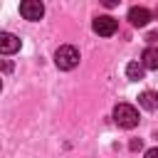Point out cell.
Listing matches in <instances>:
<instances>
[{
	"label": "cell",
	"instance_id": "obj_1",
	"mask_svg": "<svg viewBox=\"0 0 158 158\" xmlns=\"http://www.w3.org/2000/svg\"><path fill=\"white\" fill-rule=\"evenodd\" d=\"M54 64H57L59 69H64V72L74 69V67L79 64V49H77L74 44H62V47L54 52Z\"/></svg>",
	"mask_w": 158,
	"mask_h": 158
},
{
	"label": "cell",
	"instance_id": "obj_2",
	"mask_svg": "<svg viewBox=\"0 0 158 158\" xmlns=\"http://www.w3.org/2000/svg\"><path fill=\"white\" fill-rule=\"evenodd\" d=\"M114 121H116L121 128H133V126H138V111H136V106H131V104H116V109H114Z\"/></svg>",
	"mask_w": 158,
	"mask_h": 158
},
{
	"label": "cell",
	"instance_id": "obj_3",
	"mask_svg": "<svg viewBox=\"0 0 158 158\" xmlns=\"http://www.w3.org/2000/svg\"><path fill=\"white\" fill-rule=\"evenodd\" d=\"M94 32L96 35H101V37H111L116 30H118V20L116 17H111V15H99V17H94Z\"/></svg>",
	"mask_w": 158,
	"mask_h": 158
},
{
	"label": "cell",
	"instance_id": "obj_4",
	"mask_svg": "<svg viewBox=\"0 0 158 158\" xmlns=\"http://www.w3.org/2000/svg\"><path fill=\"white\" fill-rule=\"evenodd\" d=\"M20 15L25 17V20H40L42 15H44V5L40 2V0H25V2H20Z\"/></svg>",
	"mask_w": 158,
	"mask_h": 158
},
{
	"label": "cell",
	"instance_id": "obj_5",
	"mask_svg": "<svg viewBox=\"0 0 158 158\" xmlns=\"http://www.w3.org/2000/svg\"><path fill=\"white\" fill-rule=\"evenodd\" d=\"M128 22H131L133 27H146V25L151 22V10L143 7V5L131 7V10H128Z\"/></svg>",
	"mask_w": 158,
	"mask_h": 158
},
{
	"label": "cell",
	"instance_id": "obj_6",
	"mask_svg": "<svg viewBox=\"0 0 158 158\" xmlns=\"http://www.w3.org/2000/svg\"><path fill=\"white\" fill-rule=\"evenodd\" d=\"M20 49V37H15L12 32H2L0 35V52L2 54H12Z\"/></svg>",
	"mask_w": 158,
	"mask_h": 158
},
{
	"label": "cell",
	"instance_id": "obj_7",
	"mask_svg": "<svg viewBox=\"0 0 158 158\" xmlns=\"http://www.w3.org/2000/svg\"><path fill=\"white\" fill-rule=\"evenodd\" d=\"M138 104H141L146 111H156V109H158V91H151V89L141 91V94H138Z\"/></svg>",
	"mask_w": 158,
	"mask_h": 158
},
{
	"label": "cell",
	"instance_id": "obj_8",
	"mask_svg": "<svg viewBox=\"0 0 158 158\" xmlns=\"http://www.w3.org/2000/svg\"><path fill=\"white\" fill-rule=\"evenodd\" d=\"M141 64L146 69H158V47H146L141 54Z\"/></svg>",
	"mask_w": 158,
	"mask_h": 158
},
{
	"label": "cell",
	"instance_id": "obj_9",
	"mask_svg": "<svg viewBox=\"0 0 158 158\" xmlns=\"http://www.w3.org/2000/svg\"><path fill=\"white\" fill-rule=\"evenodd\" d=\"M143 72H146V67H143L141 62H128V64H126V77H128L131 81L143 79Z\"/></svg>",
	"mask_w": 158,
	"mask_h": 158
},
{
	"label": "cell",
	"instance_id": "obj_10",
	"mask_svg": "<svg viewBox=\"0 0 158 158\" xmlns=\"http://www.w3.org/2000/svg\"><path fill=\"white\" fill-rule=\"evenodd\" d=\"M143 158H158V146H156V148H148Z\"/></svg>",
	"mask_w": 158,
	"mask_h": 158
},
{
	"label": "cell",
	"instance_id": "obj_11",
	"mask_svg": "<svg viewBox=\"0 0 158 158\" xmlns=\"http://www.w3.org/2000/svg\"><path fill=\"white\" fill-rule=\"evenodd\" d=\"M141 148V141H131V151H138Z\"/></svg>",
	"mask_w": 158,
	"mask_h": 158
},
{
	"label": "cell",
	"instance_id": "obj_12",
	"mask_svg": "<svg viewBox=\"0 0 158 158\" xmlns=\"http://www.w3.org/2000/svg\"><path fill=\"white\" fill-rule=\"evenodd\" d=\"M156 17H158V7H156Z\"/></svg>",
	"mask_w": 158,
	"mask_h": 158
}]
</instances>
